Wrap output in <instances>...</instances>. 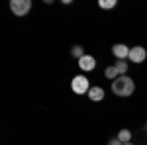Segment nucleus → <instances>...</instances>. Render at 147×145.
Segmentation results:
<instances>
[{
    "label": "nucleus",
    "instance_id": "f257e3e1",
    "mask_svg": "<svg viewBox=\"0 0 147 145\" xmlns=\"http://www.w3.org/2000/svg\"><path fill=\"white\" fill-rule=\"evenodd\" d=\"M134 90H136V82H134V78L127 77V75H122V77H118L116 80H112V92L116 96H120V98L131 96Z\"/></svg>",
    "mask_w": 147,
    "mask_h": 145
},
{
    "label": "nucleus",
    "instance_id": "f03ea898",
    "mask_svg": "<svg viewBox=\"0 0 147 145\" xmlns=\"http://www.w3.org/2000/svg\"><path fill=\"white\" fill-rule=\"evenodd\" d=\"M71 90L75 94H88V90H90L88 78L84 77V75H75L73 80H71Z\"/></svg>",
    "mask_w": 147,
    "mask_h": 145
},
{
    "label": "nucleus",
    "instance_id": "7ed1b4c3",
    "mask_svg": "<svg viewBox=\"0 0 147 145\" xmlns=\"http://www.w3.org/2000/svg\"><path fill=\"white\" fill-rule=\"evenodd\" d=\"M10 10L14 16L24 18L32 10V0H10Z\"/></svg>",
    "mask_w": 147,
    "mask_h": 145
},
{
    "label": "nucleus",
    "instance_id": "20e7f679",
    "mask_svg": "<svg viewBox=\"0 0 147 145\" xmlns=\"http://www.w3.org/2000/svg\"><path fill=\"white\" fill-rule=\"evenodd\" d=\"M145 59H147V49H145V47L136 45V47H131V49H129V61H131V63L141 65Z\"/></svg>",
    "mask_w": 147,
    "mask_h": 145
},
{
    "label": "nucleus",
    "instance_id": "39448f33",
    "mask_svg": "<svg viewBox=\"0 0 147 145\" xmlns=\"http://www.w3.org/2000/svg\"><path fill=\"white\" fill-rule=\"evenodd\" d=\"M129 49L131 47H127L125 43H116L112 47V55L116 57V61H125L129 59Z\"/></svg>",
    "mask_w": 147,
    "mask_h": 145
},
{
    "label": "nucleus",
    "instance_id": "423d86ee",
    "mask_svg": "<svg viewBox=\"0 0 147 145\" xmlns=\"http://www.w3.org/2000/svg\"><path fill=\"white\" fill-rule=\"evenodd\" d=\"M79 67L80 71H84V73H88V71H94L96 69V59L92 55H84L79 59Z\"/></svg>",
    "mask_w": 147,
    "mask_h": 145
},
{
    "label": "nucleus",
    "instance_id": "0eeeda50",
    "mask_svg": "<svg viewBox=\"0 0 147 145\" xmlns=\"http://www.w3.org/2000/svg\"><path fill=\"white\" fill-rule=\"evenodd\" d=\"M86 96H88L92 102H102V100H104V96H106V92H104L102 86H90V90H88Z\"/></svg>",
    "mask_w": 147,
    "mask_h": 145
},
{
    "label": "nucleus",
    "instance_id": "6e6552de",
    "mask_svg": "<svg viewBox=\"0 0 147 145\" xmlns=\"http://www.w3.org/2000/svg\"><path fill=\"white\" fill-rule=\"evenodd\" d=\"M131 129H120V132H118V135H116V137H118V139H120V141H122V143H131Z\"/></svg>",
    "mask_w": 147,
    "mask_h": 145
},
{
    "label": "nucleus",
    "instance_id": "1a4fd4ad",
    "mask_svg": "<svg viewBox=\"0 0 147 145\" xmlns=\"http://www.w3.org/2000/svg\"><path fill=\"white\" fill-rule=\"evenodd\" d=\"M104 77H106V78H110V80H116V78L120 77V73H118V69L114 67V65H110V67H106V69H104Z\"/></svg>",
    "mask_w": 147,
    "mask_h": 145
},
{
    "label": "nucleus",
    "instance_id": "9d476101",
    "mask_svg": "<svg viewBox=\"0 0 147 145\" xmlns=\"http://www.w3.org/2000/svg\"><path fill=\"white\" fill-rule=\"evenodd\" d=\"M114 67L118 69V73H120V77H122V75H127L129 65H127V61H116V63H114Z\"/></svg>",
    "mask_w": 147,
    "mask_h": 145
},
{
    "label": "nucleus",
    "instance_id": "9b49d317",
    "mask_svg": "<svg viewBox=\"0 0 147 145\" xmlns=\"http://www.w3.org/2000/svg\"><path fill=\"white\" fill-rule=\"evenodd\" d=\"M71 55L75 57V59H80V57H84L86 53H84V49H82L80 45H73V47H71Z\"/></svg>",
    "mask_w": 147,
    "mask_h": 145
},
{
    "label": "nucleus",
    "instance_id": "f8f14e48",
    "mask_svg": "<svg viewBox=\"0 0 147 145\" xmlns=\"http://www.w3.org/2000/svg\"><path fill=\"white\" fill-rule=\"evenodd\" d=\"M98 6L102 10H112V8H116V0H100Z\"/></svg>",
    "mask_w": 147,
    "mask_h": 145
},
{
    "label": "nucleus",
    "instance_id": "ddd939ff",
    "mask_svg": "<svg viewBox=\"0 0 147 145\" xmlns=\"http://www.w3.org/2000/svg\"><path fill=\"white\" fill-rule=\"evenodd\" d=\"M108 145H124V143H122L118 137H114V139H110V141H108Z\"/></svg>",
    "mask_w": 147,
    "mask_h": 145
},
{
    "label": "nucleus",
    "instance_id": "4468645a",
    "mask_svg": "<svg viewBox=\"0 0 147 145\" xmlns=\"http://www.w3.org/2000/svg\"><path fill=\"white\" fill-rule=\"evenodd\" d=\"M124 145H134V143H124Z\"/></svg>",
    "mask_w": 147,
    "mask_h": 145
},
{
    "label": "nucleus",
    "instance_id": "2eb2a0df",
    "mask_svg": "<svg viewBox=\"0 0 147 145\" xmlns=\"http://www.w3.org/2000/svg\"><path fill=\"white\" fill-rule=\"evenodd\" d=\"M145 132H147V125H145Z\"/></svg>",
    "mask_w": 147,
    "mask_h": 145
}]
</instances>
